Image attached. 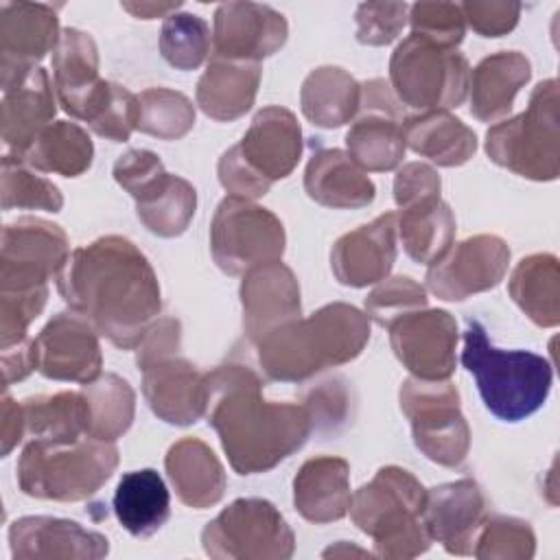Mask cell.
Masks as SVG:
<instances>
[{
    "mask_svg": "<svg viewBox=\"0 0 560 560\" xmlns=\"http://www.w3.org/2000/svg\"><path fill=\"white\" fill-rule=\"evenodd\" d=\"M57 291L120 350L136 348L162 308L160 282L149 258L118 234L72 249L57 273Z\"/></svg>",
    "mask_w": 560,
    "mask_h": 560,
    "instance_id": "1",
    "label": "cell"
},
{
    "mask_svg": "<svg viewBox=\"0 0 560 560\" xmlns=\"http://www.w3.org/2000/svg\"><path fill=\"white\" fill-rule=\"evenodd\" d=\"M206 420L238 475L276 468L313 431L308 407L267 400L262 378L245 363H223L206 372Z\"/></svg>",
    "mask_w": 560,
    "mask_h": 560,
    "instance_id": "2",
    "label": "cell"
},
{
    "mask_svg": "<svg viewBox=\"0 0 560 560\" xmlns=\"http://www.w3.org/2000/svg\"><path fill=\"white\" fill-rule=\"evenodd\" d=\"M370 339V317L346 302H330L271 332L258 346L267 378L302 383L326 368L357 359Z\"/></svg>",
    "mask_w": 560,
    "mask_h": 560,
    "instance_id": "3",
    "label": "cell"
},
{
    "mask_svg": "<svg viewBox=\"0 0 560 560\" xmlns=\"http://www.w3.org/2000/svg\"><path fill=\"white\" fill-rule=\"evenodd\" d=\"M462 365L475 376L486 409L503 422L536 413L551 392L553 370L545 357L497 348L477 319L466 322Z\"/></svg>",
    "mask_w": 560,
    "mask_h": 560,
    "instance_id": "4",
    "label": "cell"
},
{
    "mask_svg": "<svg viewBox=\"0 0 560 560\" xmlns=\"http://www.w3.org/2000/svg\"><path fill=\"white\" fill-rule=\"evenodd\" d=\"M427 488L400 466H383L352 497V523L374 540V556L409 560L431 547L422 512Z\"/></svg>",
    "mask_w": 560,
    "mask_h": 560,
    "instance_id": "5",
    "label": "cell"
},
{
    "mask_svg": "<svg viewBox=\"0 0 560 560\" xmlns=\"http://www.w3.org/2000/svg\"><path fill=\"white\" fill-rule=\"evenodd\" d=\"M118 459L114 442L88 435L74 442L28 440L18 459V486L33 499L83 501L109 481Z\"/></svg>",
    "mask_w": 560,
    "mask_h": 560,
    "instance_id": "6",
    "label": "cell"
},
{
    "mask_svg": "<svg viewBox=\"0 0 560 560\" xmlns=\"http://www.w3.org/2000/svg\"><path fill=\"white\" fill-rule=\"evenodd\" d=\"M560 96L558 81H540L525 112L494 122L486 131L488 158L518 177L553 182L560 175Z\"/></svg>",
    "mask_w": 560,
    "mask_h": 560,
    "instance_id": "7",
    "label": "cell"
},
{
    "mask_svg": "<svg viewBox=\"0 0 560 560\" xmlns=\"http://www.w3.org/2000/svg\"><path fill=\"white\" fill-rule=\"evenodd\" d=\"M468 59L420 35L405 37L389 57V85L400 105L433 112L451 109L468 96Z\"/></svg>",
    "mask_w": 560,
    "mask_h": 560,
    "instance_id": "8",
    "label": "cell"
},
{
    "mask_svg": "<svg viewBox=\"0 0 560 560\" xmlns=\"http://www.w3.org/2000/svg\"><path fill=\"white\" fill-rule=\"evenodd\" d=\"M201 547L217 560H287L295 551V534L271 501L247 497L206 523Z\"/></svg>",
    "mask_w": 560,
    "mask_h": 560,
    "instance_id": "9",
    "label": "cell"
},
{
    "mask_svg": "<svg viewBox=\"0 0 560 560\" xmlns=\"http://www.w3.org/2000/svg\"><path fill=\"white\" fill-rule=\"evenodd\" d=\"M416 448L433 464L455 468L470 448V429L459 409L457 387L444 381L407 378L398 392Z\"/></svg>",
    "mask_w": 560,
    "mask_h": 560,
    "instance_id": "10",
    "label": "cell"
},
{
    "mask_svg": "<svg viewBox=\"0 0 560 560\" xmlns=\"http://www.w3.org/2000/svg\"><path fill=\"white\" fill-rule=\"evenodd\" d=\"M284 247V225L271 210L230 195L219 201L210 221V252L223 273L243 276L258 265L276 262Z\"/></svg>",
    "mask_w": 560,
    "mask_h": 560,
    "instance_id": "11",
    "label": "cell"
},
{
    "mask_svg": "<svg viewBox=\"0 0 560 560\" xmlns=\"http://www.w3.org/2000/svg\"><path fill=\"white\" fill-rule=\"evenodd\" d=\"M70 256V241L61 225L22 217L2 228L0 291H33L48 287Z\"/></svg>",
    "mask_w": 560,
    "mask_h": 560,
    "instance_id": "12",
    "label": "cell"
},
{
    "mask_svg": "<svg viewBox=\"0 0 560 560\" xmlns=\"http://www.w3.org/2000/svg\"><path fill=\"white\" fill-rule=\"evenodd\" d=\"M405 112L389 81L361 83L359 114L346 133V153L365 173L394 171L405 158Z\"/></svg>",
    "mask_w": 560,
    "mask_h": 560,
    "instance_id": "13",
    "label": "cell"
},
{
    "mask_svg": "<svg viewBox=\"0 0 560 560\" xmlns=\"http://www.w3.org/2000/svg\"><path fill=\"white\" fill-rule=\"evenodd\" d=\"M510 247L497 234H475L453 243L427 269V289L446 302H462L494 289L508 273Z\"/></svg>",
    "mask_w": 560,
    "mask_h": 560,
    "instance_id": "14",
    "label": "cell"
},
{
    "mask_svg": "<svg viewBox=\"0 0 560 560\" xmlns=\"http://www.w3.org/2000/svg\"><path fill=\"white\" fill-rule=\"evenodd\" d=\"M52 85L61 109L88 125L107 105L114 81L101 79L98 48L90 33L61 28L52 50Z\"/></svg>",
    "mask_w": 560,
    "mask_h": 560,
    "instance_id": "15",
    "label": "cell"
},
{
    "mask_svg": "<svg viewBox=\"0 0 560 560\" xmlns=\"http://www.w3.org/2000/svg\"><path fill=\"white\" fill-rule=\"evenodd\" d=\"M396 359L416 378L444 381L455 372L457 322L444 308H420L396 319L389 328Z\"/></svg>",
    "mask_w": 560,
    "mask_h": 560,
    "instance_id": "16",
    "label": "cell"
},
{
    "mask_svg": "<svg viewBox=\"0 0 560 560\" xmlns=\"http://www.w3.org/2000/svg\"><path fill=\"white\" fill-rule=\"evenodd\" d=\"M35 368L44 378L85 385L103 372L98 330L79 313H57L35 337Z\"/></svg>",
    "mask_w": 560,
    "mask_h": 560,
    "instance_id": "17",
    "label": "cell"
},
{
    "mask_svg": "<svg viewBox=\"0 0 560 560\" xmlns=\"http://www.w3.org/2000/svg\"><path fill=\"white\" fill-rule=\"evenodd\" d=\"M287 35V18L273 7L223 2L212 20V57L260 63L284 46Z\"/></svg>",
    "mask_w": 560,
    "mask_h": 560,
    "instance_id": "18",
    "label": "cell"
},
{
    "mask_svg": "<svg viewBox=\"0 0 560 560\" xmlns=\"http://www.w3.org/2000/svg\"><path fill=\"white\" fill-rule=\"evenodd\" d=\"M59 15L44 2H2L0 7V83L35 68L59 42Z\"/></svg>",
    "mask_w": 560,
    "mask_h": 560,
    "instance_id": "19",
    "label": "cell"
},
{
    "mask_svg": "<svg viewBox=\"0 0 560 560\" xmlns=\"http://www.w3.org/2000/svg\"><path fill=\"white\" fill-rule=\"evenodd\" d=\"M486 516L488 501L475 479L464 477L427 490L422 521L431 540L440 542L446 553L472 556Z\"/></svg>",
    "mask_w": 560,
    "mask_h": 560,
    "instance_id": "20",
    "label": "cell"
},
{
    "mask_svg": "<svg viewBox=\"0 0 560 560\" xmlns=\"http://www.w3.org/2000/svg\"><path fill=\"white\" fill-rule=\"evenodd\" d=\"M13 560H98L109 553L101 532L57 516H22L9 525Z\"/></svg>",
    "mask_w": 560,
    "mask_h": 560,
    "instance_id": "21",
    "label": "cell"
},
{
    "mask_svg": "<svg viewBox=\"0 0 560 560\" xmlns=\"http://www.w3.org/2000/svg\"><path fill=\"white\" fill-rule=\"evenodd\" d=\"M238 298L243 330L254 343L302 315L300 282L291 267L280 260L258 265L243 273Z\"/></svg>",
    "mask_w": 560,
    "mask_h": 560,
    "instance_id": "22",
    "label": "cell"
},
{
    "mask_svg": "<svg viewBox=\"0 0 560 560\" xmlns=\"http://www.w3.org/2000/svg\"><path fill=\"white\" fill-rule=\"evenodd\" d=\"M396 212L341 234L330 249V269L339 284L363 289L385 280L396 262Z\"/></svg>",
    "mask_w": 560,
    "mask_h": 560,
    "instance_id": "23",
    "label": "cell"
},
{
    "mask_svg": "<svg viewBox=\"0 0 560 560\" xmlns=\"http://www.w3.org/2000/svg\"><path fill=\"white\" fill-rule=\"evenodd\" d=\"M236 149L247 166L269 184L284 179L302 158L300 122L291 109L267 105L256 112Z\"/></svg>",
    "mask_w": 560,
    "mask_h": 560,
    "instance_id": "24",
    "label": "cell"
},
{
    "mask_svg": "<svg viewBox=\"0 0 560 560\" xmlns=\"http://www.w3.org/2000/svg\"><path fill=\"white\" fill-rule=\"evenodd\" d=\"M52 83L42 66H35L2 88V142L9 155L22 158L33 140L57 114Z\"/></svg>",
    "mask_w": 560,
    "mask_h": 560,
    "instance_id": "25",
    "label": "cell"
},
{
    "mask_svg": "<svg viewBox=\"0 0 560 560\" xmlns=\"http://www.w3.org/2000/svg\"><path fill=\"white\" fill-rule=\"evenodd\" d=\"M142 394L151 411L175 427L206 416V372L184 357L162 359L142 370Z\"/></svg>",
    "mask_w": 560,
    "mask_h": 560,
    "instance_id": "26",
    "label": "cell"
},
{
    "mask_svg": "<svg viewBox=\"0 0 560 560\" xmlns=\"http://www.w3.org/2000/svg\"><path fill=\"white\" fill-rule=\"evenodd\" d=\"M306 195L332 210L365 208L376 197L368 173L341 149H317L304 168Z\"/></svg>",
    "mask_w": 560,
    "mask_h": 560,
    "instance_id": "27",
    "label": "cell"
},
{
    "mask_svg": "<svg viewBox=\"0 0 560 560\" xmlns=\"http://www.w3.org/2000/svg\"><path fill=\"white\" fill-rule=\"evenodd\" d=\"M350 497V464L343 457H311L293 477V505L311 523L341 521L348 514Z\"/></svg>",
    "mask_w": 560,
    "mask_h": 560,
    "instance_id": "28",
    "label": "cell"
},
{
    "mask_svg": "<svg viewBox=\"0 0 560 560\" xmlns=\"http://www.w3.org/2000/svg\"><path fill=\"white\" fill-rule=\"evenodd\" d=\"M529 77L532 63L518 50H499L483 57L468 77L470 114L481 122H499L510 114Z\"/></svg>",
    "mask_w": 560,
    "mask_h": 560,
    "instance_id": "29",
    "label": "cell"
},
{
    "mask_svg": "<svg viewBox=\"0 0 560 560\" xmlns=\"http://www.w3.org/2000/svg\"><path fill=\"white\" fill-rule=\"evenodd\" d=\"M166 475L177 499L195 510L217 505L225 492V470L214 451L199 438H182L166 451Z\"/></svg>",
    "mask_w": 560,
    "mask_h": 560,
    "instance_id": "30",
    "label": "cell"
},
{
    "mask_svg": "<svg viewBox=\"0 0 560 560\" xmlns=\"http://www.w3.org/2000/svg\"><path fill=\"white\" fill-rule=\"evenodd\" d=\"M260 77V63L210 57L203 74L197 81V105L208 118L232 122L252 109Z\"/></svg>",
    "mask_w": 560,
    "mask_h": 560,
    "instance_id": "31",
    "label": "cell"
},
{
    "mask_svg": "<svg viewBox=\"0 0 560 560\" xmlns=\"http://www.w3.org/2000/svg\"><path fill=\"white\" fill-rule=\"evenodd\" d=\"M405 147L438 166H462L477 151L475 131L448 109L420 112L402 120Z\"/></svg>",
    "mask_w": 560,
    "mask_h": 560,
    "instance_id": "32",
    "label": "cell"
},
{
    "mask_svg": "<svg viewBox=\"0 0 560 560\" xmlns=\"http://www.w3.org/2000/svg\"><path fill=\"white\" fill-rule=\"evenodd\" d=\"M114 514L136 538L153 536L171 516V494L153 468L125 472L114 492Z\"/></svg>",
    "mask_w": 560,
    "mask_h": 560,
    "instance_id": "33",
    "label": "cell"
},
{
    "mask_svg": "<svg viewBox=\"0 0 560 560\" xmlns=\"http://www.w3.org/2000/svg\"><path fill=\"white\" fill-rule=\"evenodd\" d=\"M361 83L339 66L311 70L300 88V107L306 120L324 129H337L359 114Z\"/></svg>",
    "mask_w": 560,
    "mask_h": 560,
    "instance_id": "34",
    "label": "cell"
},
{
    "mask_svg": "<svg viewBox=\"0 0 560 560\" xmlns=\"http://www.w3.org/2000/svg\"><path fill=\"white\" fill-rule=\"evenodd\" d=\"M514 304L542 328L560 324V262L553 254H529L516 262L508 280Z\"/></svg>",
    "mask_w": 560,
    "mask_h": 560,
    "instance_id": "35",
    "label": "cell"
},
{
    "mask_svg": "<svg viewBox=\"0 0 560 560\" xmlns=\"http://www.w3.org/2000/svg\"><path fill=\"white\" fill-rule=\"evenodd\" d=\"M455 214L442 197H429L396 212V232L413 262L433 265L455 241Z\"/></svg>",
    "mask_w": 560,
    "mask_h": 560,
    "instance_id": "36",
    "label": "cell"
},
{
    "mask_svg": "<svg viewBox=\"0 0 560 560\" xmlns=\"http://www.w3.org/2000/svg\"><path fill=\"white\" fill-rule=\"evenodd\" d=\"M92 158L94 144L88 131L77 122L55 120L33 140L20 160L42 173L79 177L92 166Z\"/></svg>",
    "mask_w": 560,
    "mask_h": 560,
    "instance_id": "37",
    "label": "cell"
},
{
    "mask_svg": "<svg viewBox=\"0 0 560 560\" xmlns=\"http://www.w3.org/2000/svg\"><path fill=\"white\" fill-rule=\"evenodd\" d=\"M88 407L85 435L103 442H116L133 422L136 394L118 374L105 372L81 387Z\"/></svg>",
    "mask_w": 560,
    "mask_h": 560,
    "instance_id": "38",
    "label": "cell"
},
{
    "mask_svg": "<svg viewBox=\"0 0 560 560\" xmlns=\"http://www.w3.org/2000/svg\"><path fill=\"white\" fill-rule=\"evenodd\" d=\"M28 440L74 442L85 435L88 407L81 392H57L22 400Z\"/></svg>",
    "mask_w": 560,
    "mask_h": 560,
    "instance_id": "39",
    "label": "cell"
},
{
    "mask_svg": "<svg viewBox=\"0 0 560 560\" xmlns=\"http://www.w3.org/2000/svg\"><path fill=\"white\" fill-rule=\"evenodd\" d=\"M197 210V190L190 182L168 173V177L144 199L136 201V214L142 225L162 238H175L186 232Z\"/></svg>",
    "mask_w": 560,
    "mask_h": 560,
    "instance_id": "40",
    "label": "cell"
},
{
    "mask_svg": "<svg viewBox=\"0 0 560 560\" xmlns=\"http://www.w3.org/2000/svg\"><path fill=\"white\" fill-rule=\"evenodd\" d=\"M138 96L136 129L160 140H179L195 127L192 101L171 88H147Z\"/></svg>",
    "mask_w": 560,
    "mask_h": 560,
    "instance_id": "41",
    "label": "cell"
},
{
    "mask_svg": "<svg viewBox=\"0 0 560 560\" xmlns=\"http://www.w3.org/2000/svg\"><path fill=\"white\" fill-rule=\"evenodd\" d=\"M212 50V33L195 13H171L160 28V52L175 70H197Z\"/></svg>",
    "mask_w": 560,
    "mask_h": 560,
    "instance_id": "42",
    "label": "cell"
},
{
    "mask_svg": "<svg viewBox=\"0 0 560 560\" xmlns=\"http://www.w3.org/2000/svg\"><path fill=\"white\" fill-rule=\"evenodd\" d=\"M2 208L59 212L63 208L61 190L46 177L37 175L24 160L4 153L0 175Z\"/></svg>",
    "mask_w": 560,
    "mask_h": 560,
    "instance_id": "43",
    "label": "cell"
},
{
    "mask_svg": "<svg viewBox=\"0 0 560 560\" xmlns=\"http://www.w3.org/2000/svg\"><path fill=\"white\" fill-rule=\"evenodd\" d=\"M536 553V536L527 521L503 514H488L472 556L479 560H529Z\"/></svg>",
    "mask_w": 560,
    "mask_h": 560,
    "instance_id": "44",
    "label": "cell"
},
{
    "mask_svg": "<svg viewBox=\"0 0 560 560\" xmlns=\"http://www.w3.org/2000/svg\"><path fill=\"white\" fill-rule=\"evenodd\" d=\"M427 291L409 276H387L363 300L365 315L383 328H389L402 315L427 308Z\"/></svg>",
    "mask_w": 560,
    "mask_h": 560,
    "instance_id": "45",
    "label": "cell"
},
{
    "mask_svg": "<svg viewBox=\"0 0 560 560\" xmlns=\"http://www.w3.org/2000/svg\"><path fill=\"white\" fill-rule=\"evenodd\" d=\"M411 33L442 48H457L466 33V20L455 2L409 4Z\"/></svg>",
    "mask_w": 560,
    "mask_h": 560,
    "instance_id": "46",
    "label": "cell"
},
{
    "mask_svg": "<svg viewBox=\"0 0 560 560\" xmlns=\"http://www.w3.org/2000/svg\"><path fill=\"white\" fill-rule=\"evenodd\" d=\"M48 287L33 291H0V350L28 339V326L39 317Z\"/></svg>",
    "mask_w": 560,
    "mask_h": 560,
    "instance_id": "47",
    "label": "cell"
},
{
    "mask_svg": "<svg viewBox=\"0 0 560 560\" xmlns=\"http://www.w3.org/2000/svg\"><path fill=\"white\" fill-rule=\"evenodd\" d=\"M409 20L407 2H363L357 7V42L363 46H387Z\"/></svg>",
    "mask_w": 560,
    "mask_h": 560,
    "instance_id": "48",
    "label": "cell"
},
{
    "mask_svg": "<svg viewBox=\"0 0 560 560\" xmlns=\"http://www.w3.org/2000/svg\"><path fill=\"white\" fill-rule=\"evenodd\" d=\"M114 179L136 201L155 190L168 175L158 153L149 149H129L114 162Z\"/></svg>",
    "mask_w": 560,
    "mask_h": 560,
    "instance_id": "49",
    "label": "cell"
},
{
    "mask_svg": "<svg viewBox=\"0 0 560 560\" xmlns=\"http://www.w3.org/2000/svg\"><path fill=\"white\" fill-rule=\"evenodd\" d=\"M136 120H138V96L131 94L125 85L114 83L107 105L88 127L105 140L127 142L129 136L136 131Z\"/></svg>",
    "mask_w": 560,
    "mask_h": 560,
    "instance_id": "50",
    "label": "cell"
},
{
    "mask_svg": "<svg viewBox=\"0 0 560 560\" xmlns=\"http://www.w3.org/2000/svg\"><path fill=\"white\" fill-rule=\"evenodd\" d=\"M466 24L481 37H503L508 35L521 18L518 2L499 0H468L459 4Z\"/></svg>",
    "mask_w": 560,
    "mask_h": 560,
    "instance_id": "51",
    "label": "cell"
},
{
    "mask_svg": "<svg viewBox=\"0 0 560 560\" xmlns=\"http://www.w3.org/2000/svg\"><path fill=\"white\" fill-rule=\"evenodd\" d=\"M217 175H219V182H221V186L225 188V192L230 197H241V199L254 201V199L267 195L269 188H271V184L267 179H262L260 175H256L247 166V162L241 158L236 144L230 147L219 158Z\"/></svg>",
    "mask_w": 560,
    "mask_h": 560,
    "instance_id": "52",
    "label": "cell"
},
{
    "mask_svg": "<svg viewBox=\"0 0 560 560\" xmlns=\"http://www.w3.org/2000/svg\"><path fill=\"white\" fill-rule=\"evenodd\" d=\"M182 348V324L175 317H158L144 330L136 346V365L147 370L149 365L175 357Z\"/></svg>",
    "mask_w": 560,
    "mask_h": 560,
    "instance_id": "53",
    "label": "cell"
},
{
    "mask_svg": "<svg viewBox=\"0 0 560 560\" xmlns=\"http://www.w3.org/2000/svg\"><path fill=\"white\" fill-rule=\"evenodd\" d=\"M440 188L442 179L433 166L424 162H407L396 171L394 201L398 208H405L429 197H440Z\"/></svg>",
    "mask_w": 560,
    "mask_h": 560,
    "instance_id": "54",
    "label": "cell"
},
{
    "mask_svg": "<svg viewBox=\"0 0 560 560\" xmlns=\"http://www.w3.org/2000/svg\"><path fill=\"white\" fill-rule=\"evenodd\" d=\"M2 376L4 385H11L15 381L26 378L31 372H35V339H24L15 346L2 348Z\"/></svg>",
    "mask_w": 560,
    "mask_h": 560,
    "instance_id": "55",
    "label": "cell"
},
{
    "mask_svg": "<svg viewBox=\"0 0 560 560\" xmlns=\"http://www.w3.org/2000/svg\"><path fill=\"white\" fill-rule=\"evenodd\" d=\"M346 402H348L346 392L335 389L332 383H324V387L313 392L311 400H306V407L313 418V429L319 422H332V418L339 422L346 413Z\"/></svg>",
    "mask_w": 560,
    "mask_h": 560,
    "instance_id": "56",
    "label": "cell"
},
{
    "mask_svg": "<svg viewBox=\"0 0 560 560\" xmlns=\"http://www.w3.org/2000/svg\"><path fill=\"white\" fill-rule=\"evenodd\" d=\"M22 438H26L22 402H15L9 396V392H4V396H2V424H0L2 457H7L22 442Z\"/></svg>",
    "mask_w": 560,
    "mask_h": 560,
    "instance_id": "57",
    "label": "cell"
},
{
    "mask_svg": "<svg viewBox=\"0 0 560 560\" xmlns=\"http://www.w3.org/2000/svg\"><path fill=\"white\" fill-rule=\"evenodd\" d=\"M120 7L138 20H153L168 18L182 7V2H122Z\"/></svg>",
    "mask_w": 560,
    "mask_h": 560,
    "instance_id": "58",
    "label": "cell"
}]
</instances>
